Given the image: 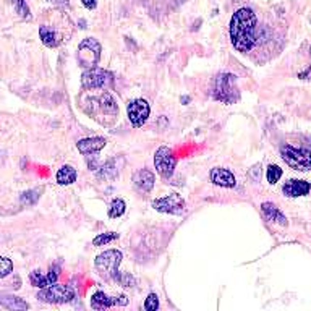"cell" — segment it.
<instances>
[{"label": "cell", "mask_w": 311, "mask_h": 311, "mask_svg": "<svg viewBox=\"0 0 311 311\" xmlns=\"http://www.w3.org/2000/svg\"><path fill=\"white\" fill-rule=\"evenodd\" d=\"M255 30H256V15L251 8H240L230 20V42L238 52H250L255 46Z\"/></svg>", "instance_id": "cell-1"}, {"label": "cell", "mask_w": 311, "mask_h": 311, "mask_svg": "<svg viewBox=\"0 0 311 311\" xmlns=\"http://www.w3.org/2000/svg\"><path fill=\"white\" fill-rule=\"evenodd\" d=\"M86 104L90 105H83L84 112L104 127L114 125L119 117V105L115 104L112 94L107 91H102L99 96L90 97V101Z\"/></svg>", "instance_id": "cell-2"}, {"label": "cell", "mask_w": 311, "mask_h": 311, "mask_svg": "<svg viewBox=\"0 0 311 311\" xmlns=\"http://www.w3.org/2000/svg\"><path fill=\"white\" fill-rule=\"evenodd\" d=\"M214 99L222 104H235L240 101V91L237 86V76L232 73H220L216 76L214 90H212Z\"/></svg>", "instance_id": "cell-3"}, {"label": "cell", "mask_w": 311, "mask_h": 311, "mask_svg": "<svg viewBox=\"0 0 311 311\" xmlns=\"http://www.w3.org/2000/svg\"><path fill=\"white\" fill-rule=\"evenodd\" d=\"M123 260V255L119 250H107L101 253L99 256H96L94 266L97 272H99L101 277H104L105 280H114L117 282V277L120 275L119 266Z\"/></svg>", "instance_id": "cell-4"}, {"label": "cell", "mask_w": 311, "mask_h": 311, "mask_svg": "<svg viewBox=\"0 0 311 311\" xmlns=\"http://www.w3.org/2000/svg\"><path fill=\"white\" fill-rule=\"evenodd\" d=\"M101 52L102 47L97 39L94 38H86L79 42L78 50H76V60L83 68H94L101 60Z\"/></svg>", "instance_id": "cell-5"}, {"label": "cell", "mask_w": 311, "mask_h": 311, "mask_svg": "<svg viewBox=\"0 0 311 311\" xmlns=\"http://www.w3.org/2000/svg\"><path fill=\"white\" fill-rule=\"evenodd\" d=\"M280 156L286 161L289 167L293 171L306 172L311 168V151L305 148H293L290 145H286L280 148Z\"/></svg>", "instance_id": "cell-6"}, {"label": "cell", "mask_w": 311, "mask_h": 311, "mask_svg": "<svg viewBox=\"0 0 311 311\" xmlns=\"http://www.w3.org/2000/svg\"><path fill=\"white\" fill-rule=\"evenodd\" d=\"M114 84V75L102 68H88L81 75V88L84 91L105 90Z\"/></svg>", "instance_id": "cell-7"}, {"label": "cell", "mask_w": 311, "mask_h": 311, "mask_svg": "<svg viewBox=\"0 0 311 311\" xmlns=\"http://www.w3.org/2000/svg\"><path fill=\"white\" fill-rule=\"evenodd\" d=\"M38 298L44 303H70L75 298V292L68 286L52 284V286L42 289L38 293Z\"/></svg>", "instance_id": "cell-8"}, {"label": "cell", "mask_w": 311, "mask_h": 311, "mask_svg": "<svg viewBox=\"0 0 311 311\" xmlns=\"http://www.w3.org/2000/svg\"><path fill=\"white\" fill-rule=\"evenodd\" d=\"M177 165V157L174 156V151L167 146H161L154 154V167L157 174L164 179H171L174 175Z\"/></svg>", "instance_id": "cell-9"}, {"label": "cell", "mask_w": 311, "mask_h": 311, "mask_svg": "<svg viewBox=\"0 0 311 311\" xmlns=\"http://www.w3.org/2000/svg\"><path fill=\"white\" fill-rule=\"evenodd\" d=\"M153 208L159 212H164V214L180 216L185 212V200L180 196L179 193H171L168 196L154 200Z\"/></svg>", "instance_id": "cell-10"}, {"label": "cell", "mask_w": 311, "mask_h": 311, "mask_svg": "<svg viewBox=\"0 0 311 311\" xmlns=\"http://www.w3.org/2000/svg\"><path fill=\"white\" fill-rule=\"evenodd\" d=\"M149 104L148 101L145 99H135V101H131L128 104V107H127V114H128V119L131 122V125L135 127V128H139V127H143L148 117H149Z\"/></svg>", "instance_id": "cell-11"}, {"label": "cell", "mask_w": 311, "mask_h": 311, "mask_svg": "<svg viewBox=\"0 0 311 311\" xmlns=\"http://www.w3.org/2000/svg\"><path fill=\"white\" fill-rule=\"evenodd\" d=\"M125 306L128 305V298L125 295H119V297H109L105 295L104 292H96L91 297V308L94 309H107L110 306Z\"/></svg>", "instance_id": "cell-12"}, {"label": "cell", "mask_w": 311, "mask_h": 311, "mask_svg": "<svg viewBox=\"0 0 311 311\" xmlns=\"http://www.w3.org/2000/svg\"><path fill=\"white\" fill-rule=\"evenodd\" d=\"M209 179L211 182L217 185V186H222V188H234L237 185V179L235 175L229 171V168H224V167H214L209 174Z\"/></svg>", "instance_id": "cell-13"}, {"label": "cell", "mask_w": 311, "mask_h": 311, "mask_svg": "<svg viewBox=\"0 0 311 311\" xmlns=\"http://www.w3.org/2000/svg\"><path fill=\"white\" fill-rule=\"evenodd\" d=\"M105 145H107V139H105V138L94 136V138L79 139L78 143H76V148H78V151H79V153H81L83 156L90 157L91 154L99 153L102 148H105Z\"/></svg>", "instance_id": "cell-14"}, {"label": "cell", "mask_w": 311, "mask_h": 311, "mask_svg": "<svg viewBox=\"0 0 311 311\" xmlns=\"http://www.w3.org/2000/svg\"><path fill=\"white\" fill-rule=\"evenodd\" d=\"M282 191L286 196L289 198H298V196H305L311 191V183L305 182V180H295L292 179L289 182H286V185L282 186Z\"/></svg>", "instance_id": "cell-15"}, {"label": "cell", "mask_w": 311, "mask_h": 311, "mask_svg": "<svg viewBox=\"0 0 311 311\" xmlns=\"http://www.w3.org/2000/svg\"><path fill=\"white\" fill-rule=\"evenodd\" d=\"M154 182H156V177L148 168H141V171L135 172V175H133V183H135V186L139 191L149 193L153 190Z\"/></svg>", "instance_id": "cell-16"}, {"label": "cell", "mask_w": 311, "mask_h": 311, "mask_svg": "<svg viewBox=\"0 0 311 311\" xmlns=\"http://www.w3.org/2000/svg\"><path fill=\"white\" fill-rule=\"evenodd\" d=\"M261 212L266 220L274 222V224L279 225H287V217L282 214V211L275 206L272 203H263L261 204Z\"/></svg>", "instance_id": "cell-17"}, {"label": "cell", "mask_w": 311, "mask_h": 311, "mask_svg": "<svg viewBox=\"0 0 311 311\" xmlns=\"http://www.w3.org/2000/svg\"><path fill=\"white\" fill-rule=\"evenodd\" d=\"M39 38L42 41V44L46 47H59L60 44H62V36L60 34L54 30V28H50L49 24H42L39 26Z\"/></svg>", "instance_id": "cell-18"}, {"label": "cell", "mask_w": 311, "mask_h": 311, "mask_svg": "<svg viewBox=\"0 0 311 311\" xmlns=\"http://www.w3.org/2000/svg\"><path fill=\"white\" fill-rule=\"evenodd\" d=\"M76 168H73L72 165H62L55 175V180L59 185H72L73 182H76Z\"/></svg>", "instance_id": "cell-19"}, {"label": "cell", "mask_w": 311, "mask_h": 311, "mask_svg": "<svg viewBox=\"0 0 311 311\" xmlns=\"http://www.w3.org/2000/svg\"><path fill=\"white\" fill-rule=\"evenodd\" d=\"M0 306H5L8 309H28L30 305L26 303L24 300L13 297V295H5V293H0Z\"/></svg>", "instance_id": "cell-20"}, {"label": "cell", "mask_w": 311, "mask_h": 311, "mask_svg": "<svg viewBox=\"0 0 311 311\" xmlns=\"http://www.w3.org/2000/svg\"><path fill=\"white\" fill-rule=\"evenodd\" d=\"M8 2L12 4V7L15 8V12L18 13L23 20L30 21V20L33 18V16H31V10H30L28 4H26V0H8Z\"/></svg>", "instance_id": "cell-21"}, {"label": "cell", "mask_w": 311, "mask_h": 311, "mask_svg": "<svg viewBox=\"0 0 311 311\" xmlns=\"http://www.w3.org/2000/svg\"><path fill=\"white\" fill-rule=\"evenodd\" d=\"M117 175H119V168H117V165H115V161H109V162H105V164L101 167V172H99L101 179L112 180V179H115Z\"/></svg>", "instance_id": "cell-22"}, {"label": "cell", "mask_w": 311, "mask_h": 311, "mask_svg": "<svg viewBox=\"0 0 311 311\" xmlns=\"http://www.w3.org/2000/svg\"><path fill=\"white\" fill-rule=\"evenodd\" d=\"M127 209V204L123 200L117 198V200H114L112 204H110V208H109V217L115 219V217H120L123 212H125Z\"/></svg>", "instance_id": "cell-23"}, {"label": "cell", "mask_w": 311, "mask_h": 311, "mask_svg": "<svg viewBox=\"0 0 311 311\" xmlns=\"http://www.w3.org/2000/svg\"><path fill=\"white\" fill-rule=\"evenodd\" d=\"M30 280L34 287H39V289H46L49 287V280H47V275H42L41 271H33L30 274Z\"/></svg>", "instance_id": "cell-24"}, {"label": "cell", "mask_w": 311, "mask_h": 311, "mask_svg": "<svg viewBox=\"0 0 311 311\" xmlns=\"http://www.w3.org/2000/svg\"><path fill=\"white\" fill-rule=\"evenodd\" d=\"M119 238V234L117 232H107V234H99L94 240H93V245L94 246H104L107 245L110 242H114V240Z\"/></svg>", "instance_id": "cell-25"}, {"label": "cell", "mask_w": 311, "mask_h": 311, "mask_svg": "<svg viewBox=\"0 0 311 311\" xmlns=\"http://www.w3.org/2000/svg\"><path fill=\"white\" fill-rule=\"evenodd\" d=\"M39 196H41V190H30V191H24L21 194L20 201H21V204H26V206H28V204L36 203L39 200Z\"/></svg>", "instance_id": "cell-26"}, {"label": "cell", "mask_w": 311, "mask_h": 311, "mask_svg": "<svg viewBox=\"0 0 311 311\" xmlns=\"http://www.w3.org/2000/svg\"><path fill=\"white\" fill-rule=\"evenodd\" d=\"M266 177H268V182L271 185L277 183L279 179L282 177V168L279 165H269L268 167V172H266Z\"/></svg>", "instance_id": "cell-27"}, {"label": "cell", "mask_w": 311, "mask_h": 311, "mask_svg": "<svg viewBox=\"0 0 311 311\" xmlns=\"http://www.w3.org/2000/svg\"><path fill=\"white\" fill-rule=\"evenodd\" d=\"M13 271V263L5 256H0V277H5Z\"/></svg>", "instance_id": "cell-28"}, {"label": "cell", "mask_w": 311, "mask_h": 311, "mask_svg": "<svg viewBox=\"0 0 311 311\" xmlns=\"http://www.w3.org/2000/svg\"><path fill=\"white\" fill-rule=\"evenodd\" d=\"M159 308V298L156 293H149L146 301H145V309L146 311H156Z\"/></svg>", "instance_id": "cell-29"}, {"label": "cell", "mask_w": 311, "mask_h": 311, "mask_svg": "<svg viewBox=\"0 0 311 311\" xmlns=\"http://www.w3.org/2000/svg\"><path fill=\"white\" fill-rule=\"evenodd\" d=\"M59 272H60V268H59V266H52V268L49 269V274H47L49 286H52V284H55V282H57V279H59Z\"/></svg>", "instance_id": "cell-30"}, {"label": "cell", "mask_w": 311, "mask_h": 311, "mask_svg": "<svg viewBox=\"0 0 311 311\" xmlns=\"http://www.w3.org/2000/svg\"><path fill=\"white\" fill-rule=\"evenodd\" d=\"M83 5L88 8V10H94L97 5V0H83Z\"/></svg>", "instance_id": "cell-31"}, {"label": "cell", "mask_w": 311, "mask_h": 311, "mask_svg": "<svg viewBox=\"0 0 311 311\" xmlns=\"http://www.w3.org/2000/svg\"><path fill=\"white\" fill-rule=\"evenodd\" d=\"M250 174L253 175V180H258V179L261 177V167H260V165H255L253 171H251Z\"/></svg>", "instance_id": "cell-32"}, {"label": "cell", "mask_w": 311, "mask_h": 311, "mask_svg": "<svg viewBox=\"0 0 311 311\" xmlns=\"http://www.w3.org/2000/svg\"><path fill=\"white\" fill-rule=\"evenodd\" d=\"M309 52H311V49H309ZM298 78H301V79H311V67L306 70V72L300 73V75H298Z\"/></svg>", "instance_id": "cell-33"}, {"label": "cell", "mask_w": 311, "mask_h": 311, "mask_svg": "<svg viewBox=\"0 0 311 311\" xmlns=\"http://www.w3.org/2000/svg\"><path fill=\"white\" fill-rule=\"evenodd\" d=\"M47 2L54 4V5H60V7H67L68 5V0H47Z\"/></svg>", "instance_id": "cell-34"}]
</instances>
